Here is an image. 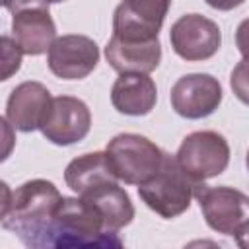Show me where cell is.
<instances>
[{"label":"cell","mask_w":249,"mask_h":249,"mask_svg":"<svg viewBox=\"0 0 249 249\" xmlns=\"http://www.w3.org/2000/svg\"><path fill=\"white\" fill-rule=\"evenodd\" d=\"M2 187V228L14 231L31 249L47 247V231L62 198L58 189L47 179L25 181L14 191L6 183Z\"/></svg>","instance_id":"6da1fadb"},{"label":"cell","mask_w":249,"mask_h":249,"mask_svg":"<svg viewBox=\"0 0 249 249\" xmlns=\"http://www.w3.org/2000/svg\"><path fill=\"white\" fill-rule=\"evenodd\" d=\"M101 214L82 196H62L47 231V247H121Z\"/></svg>","instance_id":"7a4b0ae2"},{"label":"cell","mask_w":249,"mask_h":249,"mask_svg":"<svg viewBox=\"0 0 249 249\" xmlns=\"http://www.w3.org/2000/svg\"><path fill=\"white\" fill-rule=\"evenodd\" d=\"M198 183L202 181H193L179 167L177 160L165 152L160 171L150 181L138 185V195L150 210L171 220L189 210Z\"/></svg>","instance_id":"3957f363"},{"label":"cell","mask_w":249,"mask_h":249,"mask_svg":"<svg viewBox=\"0 0 249 249\" xmlns=\"http://www.w3.org/2000/svg\"><path fill=\"white\" fill-rule=\"evenodd\" d=\"M107 158L119 181L126 185H142L150 181L161 167L165 152L150 138L134 132H121L107 142Z\"/></svg>","instance_id":"277c9868"},{"label":"cell","mask_w":249,"mask_h":249,"mask_svg":"<svg viewBox=\"0 0 249 249\" xmlns=\"http://www.w3.org/2000/svg\"><path fill=\"white\" fill-rule=\"evenodd\" d=\"M175 160L193 181H206L226 171L230 146L216 130H196L183 138Z\"/></svg>","instance_id":"5b68a950"},{"label":"cell","mask_w":249,"mask_h":249,"mask_svg":"<svg viewBox=\"0 0 249 249\" xmlns=\"http://www.w3.org/2000/svg\"><path fill=\"white\" fill-rule=\"evenodd\" d=\"M195 198L206 224L224 235H235L249 222V196L233 187H206L198 183Z\"/></svg>","instance_id":"8992f818"},{"label":"cell","mask_w":249,"mask_h":249,"mask_svg":"<svg viewBox=\"0 0 249 249\" xmlns=\"http://www.w3.org/2000/svg\"><path fill=\"white\" fill-rule=\"evenodd\" d=\"M171 49L187 62L212 58L222 45V31L216 21L200 14L181 16L169 29Z\"/></svg>","instance_id":"52a82bcc"},{"label":"cell","mask_w":249,"mask_h":249,"mask_svg":"<svg viewBox=\"0 0 249 249\" xmlns=\"http://www.w3.org/2000/svg\"><path fill=\"white\" fill-rule=\"evenodd\" d=\"M171 0H123L113 14V35L126 41H152L163 25Z\"/></svg>","instance_id":"ba28073f"},{"label":"cell","mask_w":249,"mask_h":249,"mask_svg":"<svg viewBox=\"0 0 249 249\" xmlns=\"http://www.w3.org/2000/svg\"><path fill=\"white\" fill-rule=\"evenodd\" d=\"M173 111L183 119H204L222 103V86L212 74H185L169 93Z\"/></svg>","instance_id":"9c48e42d"},{"label":"cell","mask_w":249,"mask_h":249,"mask_svg":"<svg viewBox=\"0 0 249 249\" xmlns=\"http://www.w3.org/2000/svg\"><path fill=\"white\" fill-rule=\"evenodd\" d=\"M99 62V47L86 35L56 37L47 53L49 70L62 80H82L89 76Z\"/></svg>","instance_id":"30bf717a"},{"label":"cell","mask_w":249,"mask_h":249,"mask_svg":"<svg viewBox=\"0 0 249 249\" xmlns=\"http://www.w3.org/2000/svg\"><path fill=\"white\" fill-rule=\"evenodd\" d=\"M91 128L89 107L72 95L53 97L49 115L41 126L43 136L56 146H70L88 136Z\"/></svg>","instance_id":"8fae6325"},{"label":"cell","mask_w":249,"mask_h":249,"mask_svg":"<svg viewBox=\"0 0 249 249\" xmlns=\"http://www.w3.org/2000/svg\"><path fill=\"white\" fill-rule=\"evenodd\" d=\"M53 105L51 91L41 82H21L16 86L6 103V119L21 132L41 130Z\"/></svg>","instance_id":"7c38bea8"},{"label":"cell","mask_w":249,"mask_h":249,"mask_svg":"<svg viewBox=\"0 0 249 249\" xmlns=\"http://www.w3.org/2000/svg\"><path fill=\"white\" fill-rule=\"evenodd\" d=\"M12 35L23 54L39 56L49 53L53 41L56 39V25L49 14V8L37 6L16 12L12 18Z\"/></svg>","instance_id":"4fadbf2b"},{"label":"cell","mask_w":249,"mask_h":249,"mask_svg":"<svg viewBox=\"0 0 249 249\" xmlns=\"http://www.w3.org/2000/svg\"><path fill=\"white\" fill-rule=\"evenodd\" d=\"M105 58L109 66L119 74H124V72L150 74L160 66L161 45H160V39L126 41L111 35V39L105 45Z\"/></svg>","instance_id":"5bb4252c"},{"label":"cell","mask_w":249,"mask_h":249,"mask_svg":"<svg viewBox=\"0 0 249 249\" xmlns=\"http://www.w3.org/2000/svg\"><path fill=\"white\" fill-rule=\"evenodd\" d=\"M158 101V88L148 74L142 72H124L121 74L111 88L113 107L130 117L148 115Z\"/></svg>","instance_id":"9a60e30c"},{"label":"cell","mask_w":249,"mask_h":249,"mask_svg":"<svg viewBox=\"0 0 249 249\" xmlns=\"http://www.w3.org/2000/svg\"><path fill=\"white\" fill-rule=\"evenodd\" d=\"M66 187H70L76 195H86L88 191L105 185L117 183L119 177L111 167L107 152H91L74 158L64 169Z\"/></svg>","instance_id":"2e32d148"},{"label":"cell","mask_w":249,"mask_h":249,"mask_svg":"<svg viewBox=\"0 0 249 249\" xmlns=\"http://www.w3.org/2000/svg\"><path fill=\"white\" fill-rule=\"evenodd\" d=\"M78 196L86 198L95 206L109 231L117 233L134 218V206L130 202V196L123 187H119V183H105Z\"/></svg>","instance_id":"e0dca14e"},{"label":"cell","mask_w":249,"mask_h":249,"mask_svg":"<svg viewBox=\"0 0 249 249\" xmlns=\"http://www.w3.org/2000/svg\"><path fill=\"white\" fill-rule=\"evenodd\" d=\"M21 54L23 51L19 49V45L10 39L8 35L2 37V80H8L14 72L19 70V64H21Z\"/></svg>","instance_id":"ac0fdd59"},{"label":"cell","mask_w":249,"mask_h":249,"mask_svg":"<svg viewBox=\"0 0 249 249\" xmlns=\"http://www.w3.org/2000/svg\"><path fill=\"white\" fill-rule=\"evenodd\" d=\"M230 86H231V91L233 95L249 105V60H239L233 70H231V76H230Z\"/></svg>","instance_id":"d6986e66"},{"label":"cell","mask_w":249,"mask_h":249,"mask_svg":"<svg viewBox=\"0 0 249 249\" xmlns=\"http://www.w3.org/2000/svg\"><path fill=\"white\" fill-rule=\"evenodd\" d=\"M235 45H237V51L241 53V56L245 60H249V18H245L239 25H237V31H235Z\"/></svg>","instance_id":"ffe728a7"},{"label":"cell","mask_w":249,"mask_h":249,"mask_svg":"<svg viewBox=\"0 0 249 249\" xmlns=\"http://www.w3.org/2000/svg\"><path fill=\"white\" fill-rule=\"evenodd\" d=\"M2 4H4V8H6L8 12H12V14L21 12V10H25V8L47 6V4H43L41 0H2Z\"/></svg>","instance_id":"44dd1931"},{"label":"cell","mask_w":249,"mask_h":249,"mask_svg":"<svg viewBox=\"0 0 249 249\" xmlns=\"http://www.w3.org/2000/svg\"><path fill=\"white\" fill-rule=\"evenodd\" d=\"M210 8H214V10H220V12H230V10H233V8H237V6H241L245 0H204Z\"/></svg>","instance_id":"7402d4cb"},{"label":"cell","mask_w":249,"mask_h":249,"mask_svg":"<svg viewBox=\"0 0 249 249\" xmlns=\"http://www.w3.org/2000/svg\"><path fill=\"white\" fill-rule=\"evenodd\" d=\"M235 237V243L239 245V247H243V249H249V222L233 235Z\"/></svg>","instance_id":"603a6c76"},{"label":"cell","mask_w":249,"mask_h":249,"mask_svg":"<svg viewBox=\"0 0 249 249\" xmlns=\"http://www.w3.org/2000/svg\"><path fill=\"white\" fill-rule=\"evenodd\" d=\"M41 2L49 6V4H56V2H64V0H41Z\"/></svg>","instance_id":"cb8c5ba5"},{"label":"cell","mask_w":249,"mask_h":249,"mask_svg":"<svg viewBox=\"0 0 249 249\" xmlns=\"http://www.w3.org/2000/svg\"><path fill=\"white\" fill-rule=\"evenodd\" d=\"M245 165H247V171H249V150H247V158H245Z\"/></svg>","instance_id":"d4e9b609"}]
</instances>
